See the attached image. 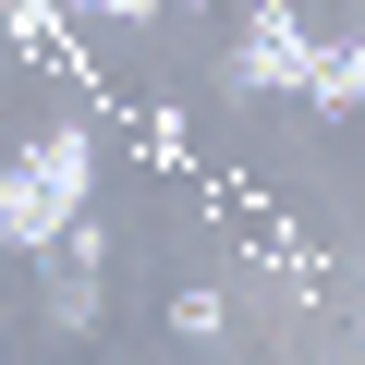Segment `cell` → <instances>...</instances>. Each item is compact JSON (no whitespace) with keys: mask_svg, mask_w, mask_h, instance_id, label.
I'll return each instance as SVG.
<instances>
[{"mask_svg":"<svg viewBox=\"0 0 365 365\" xmlns=\"http://www.w3.org/2000/svg\"><path fill=\"white\" fill-rule=\"evenodd\" d=\"M73 13H98L110 37H146V25H158V0H73Z\"/></svg>","mask_w":365,"mask_h":365,"instance_id":"8992f818","label":"cell"},{"mask_svg":"<svg viewBox=\"0 0 365 365\" xmlns=\"http://www.w3.org/2000/svg\"><path fill=\"white\" fill-rule=\"evenodd\" d=\"M61 13H73V0H0V25H13L25 49H49V37H61Z\"/></svg>","mask_w":365,"mask_h":365,"instance_id":"5b68a950","label":"cell"},{"mask_svg":"<svg viewBox=\"0 0 365 365\" xmlns=\"http://www.w3.org/2000/svg\"><path fill=\"white\" fill-rule=\"evenodd\" d=\"M365 98V49H353V25L341 37H317V61H304V110H353Z\"/></svg>","mask_w":365,"mask_h":365,"instance_id":"3957f363","label":"cell"},{"mask_svg":"<svg viewBox=\"0 0 365 365\" xmlns=\"http://www.w3.org/2000/svg\"><path fill=\"white\" fill-rule=\"evenodd\" d=\"M304 61H317V25H304V0H244L232 86H244V98H304Z\"/></svg>","mask_w":365,"mask_h":365,"instance_id":"7a4b0ae2","label":"cell"},{"mask_svg":"<svg viewBox=\"0 0 365 365\" xmlns=\"http://www.w3.org/2000/svg\"><path fill=\"white\" fill-rule=\"evenodd\" d=\"M86 195H98V134H86V122H49L25 158H0V244L49 256V244L86 220Z\"/></svg>","mask_w":365,"mask_h":365,"instance_id":"6da1fadb","label":"cell"},{"mask_svg":"<svg viewBox=\"0 0 365 365\" xmlns=\"http://www.w3.org/2000/svg\"><path fill=\"white\" fill-rule=\"evenodd\" d=\"M170 329H182V341H220L232 317H220V292H182V304H170Z\"/></svg>","mask_w":365,"mask_h":365,"instance_id":"52a82bcc","label":"cell"},{"mask_svg":"<svg viewBox=\"0 0 365 365\" xmlns=\"http://www.w3.org/2000/svg\"><path fill=\"white\" fill-rule=\"evenodd\" d=\"M86 317H98V256H73V280L49 292V329H86Z\"/></svg>","mask_w":365,"mask_h":365,"instance_id":"277c9868","label":"cell"}]
</instances>
